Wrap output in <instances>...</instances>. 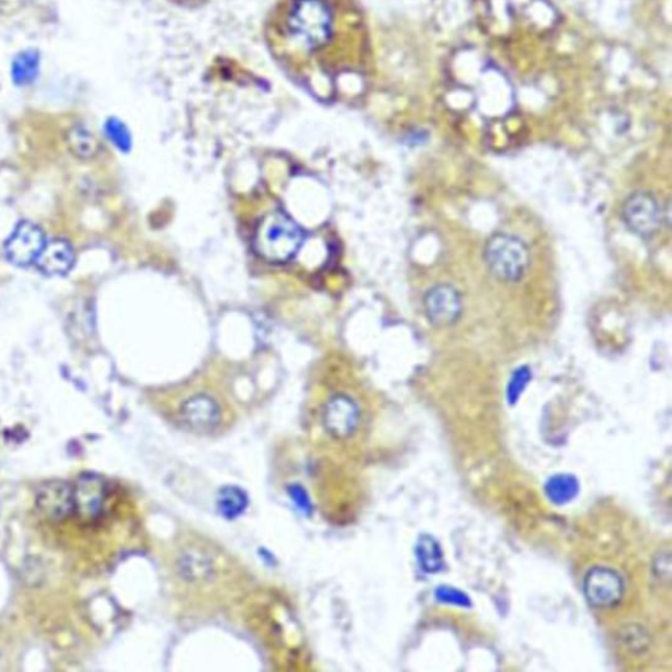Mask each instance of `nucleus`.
<instances>
[{
	"label": "nucleus",
	"mask_w": 672,
	"mask_h": 672,
	"mask_svg": "<svg viewBox=\"0 0 672 672\" xmlns=\"http://www.w3.org/2000/svg\"><path fill=\"white\" fill-rule=\"evenodd\" d=\"M266 40L285 73L317 94L360 70L367 49L355 0H280L268 16Z\"/></svg>",
	"instance_id": "nucleus-1"
},
{
	"label": "nucleus",
	"mask_w": 672,
	"mask_h": 672,
	"mask_svg": "<svg viewBox=\"0 0 672 672\" xmlns=\"http://www.w3.org/2000/svg\"><path fill=\"white\" fill-rule=\"evenodd\" d=\"M37 508L57 543L87 561L117 556L137 531L136 512L125 491L94 474L52 483L40 494Z\"/></svg>",
	"instance_id": "nucleus-2"
},
{
	"label": "nucleus",
	"mask_w": 672,
	"mask_h": 672,
	"mask_svg": "<svg viewBox=\"0 0 672 672\" xmlns=\"http://www.w3.org/2000/svg\"><path fill=\"white\" fill-rule=\"evenodd\" d=\"M168 587L184 606L218 608L246 582L245 569L208 537L184 533L172 541L167 556Z\"/></svg>",
	"instance_id": "nucleus-3"
},
{
	"label": "nucleus",
	"mask_w": 672,
	"mask_h": 672,
	"mask_svg": "<svg viewBox=\"0 0 672 672\" xmlns=\"http://www.w3.org/2000/svg\"><path fill=\"white\" fill-rule=\"evenodd\" d=\"M315 420L312 428L322 447L347 456L348 448L363 430L364 411L351 394L338 392L319 406Z\"/></svg>",
	"instance_id": "nucleus-4"
},
{
	"label": "nucleus",
	"mask_w": 672,
	"mask_h": 672,
	"mask_svg": "<svg viewBox=\"0 0 672 672\" xmlns=\"http://www.w3.org/2000/svg\"><path fill=\"white\" fill-rule=\"evenodd\" d=\"M174 427L199 436H218L230 430L233 414L213 394H189L168 411Z\"/></svg>",
	"instance_id": "nucleus-5"
},
{
	"label": "nucleus",
	"mask_w": 672,
	"mask_h": 672,
	"mask_svg": "<svg viewBox=\"0 0 672 672\" xmlns=\"http://www.w3.org/2000/svg\"><path fill=\"white\" fill-rule=\"evenodd\" d=\"M304 238L300 226L291 217L275 212L267 214L259 222L255 231L254 247L268 262L283 263L297 254Z\"/></svg>",
	"instance_id": "nucleus-6"
},
{
	"label": "nucleus",
	"mask_w": 672,
	"mask_h": 672,
	"mask_svg": "<svg viewBox=\"0 0 672 672\" xmlns=\"http://www.w3.org/2000/svg\"><path fill=\"white\" fill-rule=\"evenodd\" d=\"M487 270L502 283H518L531 266V252L523 239L508 233H495L483 247Z\"/></svg>",
	"instance_id": "nucleus-7"
},
{
	"label": "nucleus",
	"mask_w": 672,
	"mask_h": 672,
	"mask_svg": "<svg viewBox=\"0 0 672 672\" xmlns=\"http://www.w3.org/2000/svg\"><path fill=\"white\" fill-rule=\"evenodd\" d=\"M623 220L638 237H653L663 220L661 204L650 192H634L623 205Z\"/></svg>",
	"instance_id": "nucleus-8"
},
{
	"label": "nucleus",
	"mask_w": 672,
	"mask_h": 672,
	"mask_svg": "<svg viewBox=\"0 0 672 672\" xmlns=\"http://www.w3.org/2000/svg\"><path fill=\"white\" fill-rule=\"evenodd\" d=\"M583 591L591 607L615 608L624 598V579L611 567H592L583 581Z\"/></svg>",
	"instance_id": "nucleus-9"
},
{
	"label": "nucleus",
	"mask_w": 672,
	"mask_h": 672,
	"mask_svg": "<svg viewBox=\"0 0 672 672\" xmlns=\"http://www.w3.org/2000/svg\"><path fill=\"white\" fill-rule=\"evenodd\" d=\"M45 245L44 230L31 221H21L4 242L3 252L14 266L28 267L35 264Z\"/></svg>",
	"instance_id": "nucleus-10"
},
{
	"label": "nucleus",
	"mask_w": 672,
	"mask_h": 672,
	"mask_svg": "<svg viewBox=\"0 0 672 672\" xmlns=\"http://www.w3.org/2000/svg\"><path fill=\"white\" fill-rule=\"evenodd\" d=\"M424 314L432 326L444 329L459 322L462 315V297L451 284H436L423 298Z\"/></svg>",
	"instance_id": "nucleus-11"
},
{
	"label": "nucleus",
	"mask_w": 672,
	"mask_h": 672,
	"mask_svg": "<svg viewBox=\"0 0 672 672\" xmlns=\"http://www.w3.org/2000/svg\"><path fill=\"white\" fill-rule=\"evenodd\" d=\"M75 258L73 245L66 239L56 238L46 243L35 266L45 276H66L73 270Z\"/></svg>",
	"instance_id": "nucleus-12"
},
{
	"label": "nucleus",
	"mask_w": 672,
	"mask_h": 672,
	"mask_svg": "<svg viewBox=\"0 0 672 672\" xmlns=\"http://www.w3.org/2000/svg\"><path fill=\"white\" fill-rule=\"evenodd\" d=\"M545 493L550 502L558 504V506H564V504L570 503L577 497L579 482L571 474H556L546 481Z\"/></svg>",
	"instance_id": "nucleus-13"
},
{
	"label": "nucleus",
	"mask_w": 672,
	"mask_h": 672,
	"mask_svg": "<svg viewBox=\"0 0 672 672\" xmlns=\"http://www.w3.org/2000/svg\"><path fill=\"white\" fill-rule=\"evenodd\" d=\"M417 557L420 567L428 574L439 573L444 566L443 550L435 537L423 535L417 544Z\"/></svg>",
	"instance_id": "nucleus-14"
},
{
	"label": "nucleus",
	"mask_w": 672,
	"mask_h": 672,
	"mask_svg": "<svg viewBox=\"0 0 672 672\" xmlns=\"http://www.w3.org/2000/svg\"><path fill=\"white\" fill-rule=\"evenodd\" d=\"M40 70V54L35 50H28L15 57L12 62V81L18 86H27L35 82Z\"/></svg>",
	"instance_id": "nucleus-15"
},
{
	"label": "nucleus",
	"mask_w": 672,
	"mask_h": 672,
	"mask_svg": "<svg viewBox=\"0 0 672 672\" xmlns=\"http://www.w3.org/2000/svg\"><path fill=\"white\" fill-rule=\"evenodd\" d=\"M67 145L75 157L88 161L98 153L99 144L96 138L83 126H75L67 134Z\"/></svg>",
	"instance_id": "nucleus-16"
},
{
	"label": "nucleus",
	"mask_w": 672,
	"mask_h": 672,
	"mask_svg": "<svg viewBox=\"0 0 672 672\" xmlns=\"http://www.w3.org/2000/svg\"><path fill=\"white\" fill-rule=\"evenodd\" d=\"M246 503L245 493H242L237 487H226L218 497V508L226 518H235V516L241 514L245 510Z\"/></svg>",
	"instance_id": "nucleus-17"
},
{
	"label": "nucleus",
	"mask_w": 672,
	"mask_h": 672,
	"mask_svg": "<svg viewBox=\"0 0 672 672\" xmlns=\"http://www.w3.org/2000/svg\"><path fill=\"white\" fill-rule=\"evenodd\" d=\"M105 133L117 149L128 153L130 147H132V137H130L129 130L124 123L112 117L105 123Z\"/></svg>",
	"instance_id": "nucleus-18"
},
{
	"label": "nucleus",
	"mask_w": 672,
	"mask_h": 672,
	"mask_svg": "<svg viewBox=\"0 0 672 672\" xmlns=\"http://www.w3.org/2000/svg\"><path fill=\"white\" fill-rule=\"evenodd\" d=\"M532 372L528 367H520L512 373L511 380L508 382L507 399L510 405H515L522 397L524 389L531 381Z\"/></svg>",
	"instance_id": "nucleus-19"
},
{
	"label": "nucleus",
	"mask_w": 672,
	"mask_h": 672,
	"mask_svg": "<svg viewBox=\"0 0 672 672\" xmlns=\"http://www.w3.org/2000/svg\"><path fill=\"white\" fill-rule=\"evenodd\" d=\"M435 595L439 602L451 604V606L462 608H469L472 606L469 596L464 594V592L457 590L455 587L440 586L438 587V590H436Z\"/></svg>",
	"instance_id": "nucleus-20"
}]
</instances>
